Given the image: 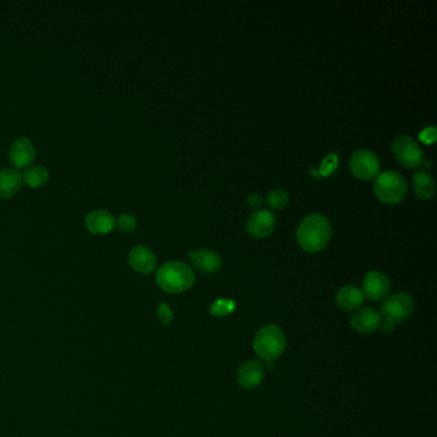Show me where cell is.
<instances>
[{
    "label": "cell",
    "instance_id": "7402d4cb",
    "mask_svg": "<svg viewBox=\"0 0 437 437\" xmlns=\"http://www.w3.org/2000/svg\"><path fill=\"white\" fill-rule=\"evenodd\" d=\"M337 165H338V157H337L336 154H329L327 157L323 159L322 167H321V171L319 173L324 176V177H327V176H331L332 173L335 172L337 170Z\"/></svg>",
    "mask_w": 437,
    "mask_h": 437
},
{
    "label": "cell",
    "instance_id": "30bf717a",
    "mask_svg": "<svg viewBox=\"0 0 437 437\" xmlns=\"http://www.w3.org/2000/svg\"><path fill=\"white\" fill-rule=\"evenodd\" d=\"M187 257L191 260L194 267L203 273L218 272L222 268V258L218 253L210 249H198L189 251Z\"/></svg>",
    "mask_w": 437,
    "mask_h": 437
},
{
    "label": "cell",
    "instance_id": "5bb4252c",
    "mask_svg": "<svg viewBox=\"0 0 437 437\" xmlns=\"http://www.w3.org/2000/svg\"><path fill=\"white\" fill-rule=\"evenodd\" d=\"M263 377H265V368L258 360H249L237 371L239 385L248 390L258 386Z\"/></svg>",
    "mask_w": 437,
    "mask_h": 437
},
{
    "label": "cell",
    "instance_id": "ffe728a7",
    "mask_svg": "<svg viewBox=\"0 0 437 437\" xmlns=\"http://www.w3.org/2000/svg\"><path fill=\"white\" fill-rule=\"evenodd\" d=\"M289 201H290L289 194L282 189H274L267 195V204L273 210H281V209L286 208Z\"/></svg>",
    "mask_w": 437,
    "mask_h": 437
},
{
    "label": "cell",
    "instance_id": "9c48e42d",
    "mask_svg": "<svg viewBox=\"0 0 437 437\" xmlns=\"http://www.w3.org/2000/svg\"><path fill=\"white\" fill-rule=\"evenodd\" d=\"M391 289V284L385 273L369 271L363 280V295L369 300L385 299Z\"/></svg>",
    "mask_w": 437,
    "mask_h": 437
},
{
    "label": "cell",
    "instance_id": "484cf974",
    "mask_svg": "<svg viewBox=\"0 0 437 437\" xmlns=\"http://www.w3.org/2000/svg\"><path fill=\"white\" fill-rule=\"evenodd\" d=\"M262 198H260V195L257 193L251 194L249 195V198H248V204H249V207L251 209H255V210H259V208L262 207Z\"/></svg>",
    "mask_w": 437,
    "mask_h": 437
},
{
    "label": "cell",
    "instance_id": "7c38bea8",
    "mask_svg": "<svg viewBox=\"0 0 437 437\" xmlns=\"http://www.w3.org/2000/svg\"><path fill=\"white\" fill-rule=\"evenodd\" d=\"M36 151L34 144L26 137L17 139L9 148V159L17 168H25L35 159Z\"/></svg>",
    "mask_w": 437,
    "mask_h": 437
},
{
    "label": "cell",
    "instance_id": "44dd1931",
    "mask_svg": "<svg viewBox=\"0 0 437 437\" xmlns=\"http://www.w3.org/2000/svg\"><path fill=\"white\" fill-rule=\"evenodd\" d=\"M137 218L132 215H121L118 217L117 222H115V227L120 229L121 232L125 234H129L132 232L137 229Z\"/></svg>",
    "mask_w": 437,
    "mask_h": 437
},
{
    "label": "cell",
    "instance_id": "4fadbf2b",
    "mask_svg": "<svg viewBox=\"0 0 437 437\" xmlns=\"http://www.w3.org/2000/svg\"><path fill=\"white\" fill-rule=\"evenodd\" d=\"M129 263L137 272L149 274L157 267V258L148 246L137 245L129 251Z\"/></svg>",
    "mask_w": 437,
    "mask_h": 437
},
{
    "label": "cell",
    "instance_id": "8992f818",
    "mask_svg": "<svg viewBox=\"0 0 437 437\" xmlns=\"http://www.w3.org/2000/svg\"><path fill=\"white\" fill-rule=\"evenodd\" d=\"M393 153L396 160L408 170H416L424 162V154L421 146L410 137H396L393 141Z\"/></svg>",
    "mask_w": 437,
    "mask_h": 437
},
{
    "label": "cell",
    "instance_id": "6da1fadb",
    "mask_svg": "<svg viewBox=\"0 0 437 437\" xmlns=\"http://www.w3.org/2000/svg\"><path fill=\"white\" fill-rule=\"evenodd\" d=\"M331 236L332 227L330 221L319 213L307 215L296 229L298 244L307 253L323 251L330 243Z\"/></svg>",
    "mask_w": 437,
    "mask_h": 437
},
{
    "label": "cell",
    "instance_id": "3957f363",
    "mask_svg": "<svg viewBox=\"0 0 437 437\" xmlns=\"http://www.w3.org/2000/svg\"><path fill=\"white\" fill-rule=\"evenodd\" d=\"M253 346L259 358L271 362L284 354L286 349V336L279 326L268 324L257 332Z\"/></svg>",
    "mask_w": 437,
    "mask_h": 437
},
{
    "label": "cell",
    "instance_id": "603a6c76",
    "mask_svg": "<svg viewBox=\"0 0 437 437\" xmlns=\"http://www.w3.org/2000/svg\"><path fill=\"white\" fill-rule=\"evenodd\" d=\"M234 309V301L217 300L210 307V313L215 315H226Z\"/></svg>",
    "mask_w": 437,
    "mask_h": 437
},
{
    "label": "cell",
    "instance_id": "2e32d148",
    "mask_svg": "<svg viewBox=\"0 0 437 437\" xmlns=\"http://www.w3.org/2000/svg\"><path fill=\"white\" fill-rule=\"evenodd\" d=\"M365 295L358 287L344 286L341 287L336 294L337 307L343 310H355L363 305Z\"/></svg>",
    "mask_w": 437,
    "mask_h": 437
},
{
    "label": "cell",
    "instance_id": "277c9868",
    "mask_svg": "<svg viewBox=\"0 0 437 437\" xmlns=\"http://www.w3.org/2000/svg\"><path fill=\"white\" fill-rule=\"evenodd\" d=\"M413 310L414 301L408 294L398 293L385 298L380 308L381 319H384L381 326L384 327V331L391 332L396 324L407 321L413 315Z\"/></svg>",
    "mask_w": 437,
    "mask_h": 437
},
{
    "label": "cell",
    "instance_id": "5b68a950",
    "mask_svg": "<svg viewBox=\"0 0 437 437\" xmlns=\"http://www.w3.org/2000/svg\"><path fill=\"white\" fill-rule=\"evenodd\" d=\"M373 191L377 199L385 204H399L408 191L407 179L398 171L390 170L379 173L373 184Z\"/></svg>",
    "mask_w": 437,
    "mask_h": 437
},
{
    "label": "cell",
    "instance_id": "ba28073f",
    "mask_svg": "<svg viewBox=\"0 0 437 437\" xmlns=\"http://www.w3.org/2000/svg\"><path fill=\"white\" fill-rule=\"evenodd\" d=\"M276 215H273L271 210L267 209H259L251 215L246 223V229L249 235L257 239H265L268 237L276 227Z\"/></svg>",
    "mask_w": 437,
    "mask_h": 437
},
{
    "label": "cell",
    "instance_id": "52a82bcc",
    "mask_svg": "<svg viewBox=\"0 0 437 437\" xmlns=\"http://www.w3.org/2000/svg\"><path fill=\"white\" fill-rule=\"evenodd\" d=\"M350 171L357 179L368 181L376 179L380 172V159L368 149L354 151L350 157Z\"/></svg>",
    "mask_w": 437,
    "mask_h": 437
},
{
    "label": "cell",
    "instance_id": "d4e9b609",
    "mask_svg": "<svg viewBox=\"0 0 437 437\" xmlns=\"http://www.w3.org/2000/svg\"><path fill=\"white\" fill-rule=\"evenodd\" d=\"M419 140L422 143L427 144V145L435 143V140H436V129L435 127H427V129H423L422 132L419 134Z\"/></svg>",
    "mask_w": 437,
    "mask_h": 437
},
{
    "label": "cell",
    "instance_id": "d6986e66",
    "mask_svg": "<svg viewBox=\"0 0 437 437\" xmlns=\"http://www.w3.org/2000/svg\"><path fill=\"white\" fill-rule=\"evenodd\" d=\"M22 179L27 186L37 189L48 182L49 172L43 165H32L22 175Z\"/></svg>",
    "mask_w": 437,
    "mask_h": 437
},
{
    "label": "cell",
    "instance_id": "9a60e30c",
    "mask_svg": "<svg viewBox=\"0 0 437 437\" xmlns=\"http://www.w3.org/2000/svg\"><path fill=\"white\" fill-rule=\"evenodd\" d=\"M87 227L91 234L106 235L115 227V217L107 210H93L87 215Z\"/></svg>",
    "mask_w": 437,
    "mask_h": 437
},
{
    "label": "cell",
    "instance_id": "ac0fdd59",
    "mask_svg": "<svg viewBox=\"0 0 437 437\" xmlns=\"http://www.w3.org/2000/svg\"><path fill=\"white\" fill-rule=\"evenodd\" d=\"M413 190L414 194L422 201H430L433 198L436 193V184L435 179H432L430 173L419 172L414 173L413 176Z\"/></svg>",
    "mask_w": 437,
    "mask_h": 437
},
{
    "label": "cell",
    "instance_id": "e0dca14e",
    "mask_svg": "<svg viewBox=\"0 0 437 437\" xmlns=\"http://www.w3.org/2000/svg\"><path fill=\"white\" fill-rule=\"evenodd\" d=\"M21 173L15 168L0 171V199H9L20 191L22 186Z\"/></svg>",
    "mask_w": 437,
    "mask_h": 437
},
{
    "label": "cell",
    "instance_id": "cb8c5ba5",
    "mask_svg": "<svg viewBox=\"0 0 437 437\" xmlns=\"http://www.w3.org/2000/svg\"><path fill=\"white\" fill-rule=\"evenodd\" d=\"M158 318H159L162 322L165 323V324H168V323L172 321V310H171V308H170L167 304H160V305L158 307Z\"/></svg>",
    "mask_w": 437,
    "mask_h": 437
},
{
    "label": "cell",
    "instance_id": "8fae6325",
    "mask_svg": "<svg viewBox=\"0 0 437 437\" xmlns=\"http://www.w3.org/2000/svg\"><path fill=\"white\" fill-rule=\"evenodd\" d=\"M380 313H377L374 309L363 308L355 312L351 315L350 324L354 330L359 334H372L376 330H379L381 327Z\"/></svg>",
    "mask_w": 437,
    "mask_h": 437
},
{
    "label": "cell",
    "instance_id": "7a4b0ae2",
    "mask_svg": "<svg viewBox=\"0 0 437 437\" xmlns=\"http://www.w3.org/2000/svg\"><path fill=\"white\" fill-rule=\"evenodd\" d=\"M158 286L165 293L179 294L193 287L195 282V274L189 265L182 262H167L158 270Z\"/></svg>",
    "mask_w": 437,
    "mask_h": 437
}]
</instances>
